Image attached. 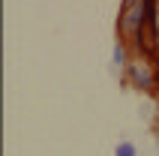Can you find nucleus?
Returning <instances> with one entry per match:
<instances>
[{
	"label": "nucleus",
	"mask_w": 159,
	"mask_h": 156,
	"mask_svg": "<svg viewBox=\"0 0 159 156\" xmlns=\"http://www.w3.org/2000/svg\"><path fill=\"white\" fill-rule=\"evenodd\" d=\"M141 3H144V0H129L126 9H123L120 24H123V33H126V36H132L135 30H138V24L144 21V9H147V6H141Z\"/></svg>",
	"instance_id": "1"
},
{
	"label": "nucleus",
	"mask_w": 159,
	"mask_h": 156,
	"mask_svg": "<svg viewBox=\"0 0 159 156\" xmlns=\"http://www.w3.org/2000/svg\"><path fill=\"white\" fill-rule=\"evenodd\" d=\"M144 21H141V45L147 48V51H153V45H156V30H153V3L150 0H144Z\"/></svg>",
	"instance_id": "2"
},
{
	"label": "nucleus",
	"mask_w": 159,
	"mask_h": 156,
	"mask_svg": "<svg viewBox=\"0 0 159 156\" xmlns=\"http://www.w3.org/2000/svg\"><path fill=\"white\" fill-rule=\"evenodd\" d=\"M117 156H132V147H129V144H123V147L117 150Z\"/></svg>",
	"instance_id": "3"
}]
</instances>
